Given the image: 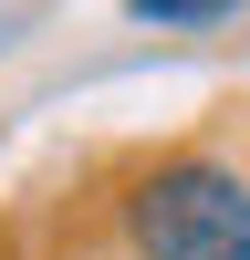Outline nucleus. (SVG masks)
<instances>
[{
  "instance_id": "1",
  "label": "nucleus",
  "mask_w": 250,
  "mask_h": 260,
  "mask_svg": "<svg viewBox=\"0 0 250 260\" xmlns=\"http://www.w3.org/2000/svg\"><path fill=\"white\" fill-rule=\"evenodd\" d=\"M136 260H250V177L229 156H157L125 187Z\"/></svg>"
},
{
  "instance_id": "2",
  "label": "nucleus",
  "mask_w": 250,
  "mask_h": 260,
  "mask_svg": "<svg viewBox=\"0 0 250 260\" xmlns=\"http://www.w3.org/2000/svg\"><path fill=\"white\" fill-rule=\"evenodd\" d=\"M240 0H125V21H157V31H198V21H229Z\"/></svg>"
}]
</instances>
